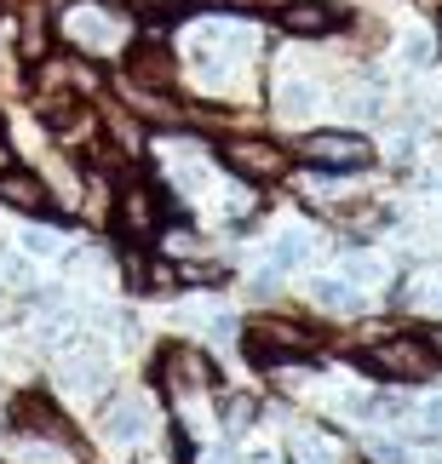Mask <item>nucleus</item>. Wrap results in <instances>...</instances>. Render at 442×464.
Returning <instances> with one entry per match:
<instances>
[{
  "label": "nucleus",
  "instance_id": "1",
  "mask_svg": "<svg viewBox=\"0 0 442 464\" xmlns=\"http://www.w3.org/2000/svg\"><path fill=\"white\" fill-rule=\"evenodd\" d=\"M333 344V333L316 315H288V310H259L241 321V350L259 367H288V362H316Z\"/></svg>",
  "mask_w": 442,
  "mask_h": 464
},
{
  "label": "nucleus",
  "instance_id": "2",
  "mask_svg": "<svg viewBox=\"0 0 442 464\" xmlns=\"http://www.w3.org/2000/svg\"><path fill=\"white\" fill-rule=\"evenodd\" d=\"M58 41L81 58H121L127 41L138 34V17L127 6H103V0H69V6L52 17Z\"/></svg>",
  "mask_w": 442,
  "mask_h": 464
},
{
  "label": "nucleus",
  "instance_id": "3",
  "mask_svg": "<svg viewBox=\"0 0 442 464\" xmlns=\"http://www.w3.org/2000/svg\"><path fill=\"white\" fill-rule=\"evenodd\" d=\"M357 362L385 384H431L442 372L437 355L426 350V338H419V327H385L379 338H368L357 350Z\"/></svg>",
  "mask_w": 442,
  "mask_h": 464
},
{
  "label": "nucleus",
  "instance_id": "4",
  "mask_svg": "<svg viewBox=\"0 0 442 464\" xmlns=\"http://www.w3.org/2000/svg\"><path fill=\"white\" fill-rule=\"evenodd\" d=\"M213 155L236 184H253V189H270L281 178H293V150L270 132H224Z\"/></svg>",
  "mask_w": 442,
  "mask_h": 464
},
{
  "label": "nucleus",
  "instance_id": "5",
  "mask_svg": "<svg viewBox=\"0 0 442 464\" xmlns=\"http://www.w3.org/2000/svg\"><path fill=\"white\" fill-rule=\"evenodd\" d=\"M150 384L162 390L167 401L213 396V390H224L219 362H213L201 344H184V338H167V344H155V355H150Z\"/></svg>",
  "mask_w": 442,
  "mask_h": 464
},
{
  "label": "nucleus",
  "instance_id": "6",
  "mask_svg": "<svg viewBox=\"0 0 442 464\" xmlns=\"http://www.w3.org/2000/svg\"><path fill=\"white\" fill-rule=\"evenodd\" d=\"M288 150H293V160L322 167V172H368L379 160V144L362 127H310V132H299Z\"/></svg>",
  "mask_w": 442,
  "mask_h": 464
},
{
  "label": "nucleus",
  "instance_id": "7",
  "mask_svg": "<svg viewBox=\"0 0 442 464\" xmlns=\"http://www.w3.org/2000/svg\"><path fill=\"white\" fill-rule=\"evenodd\" d=\"M110 224L121 229V241L155 246V236H162V184H150L138 172H121L115 201H110Z\"/></svg>",
  "mask_w": 442,
  "mask_h": 464
},
{
  "label": "nucleus",
  "instance_id": "8",
  "mask_svg": "<svg viewBox=\"0 0 442 464\" xmlns=\"http://www.w3.org/2000/svg\"><path fill=\"white\" fill-rule=\"evenodd\" d=\"M6 430L17 441H58V448H75V424H69V413L52 396H41V390H17V396L6 401Z\"/></svg>",
  "mask_w": 442,
  "mask_h": 464
},
{
  "label": "nucleus",
  "instance_id": "9",
  "mask_svg": "<svg viewBox=\"0 0 442 464\" xmlns=\"http://www.w3.org/2000/svg\"><path fill=\"white\" fill-rule=\"evenodd\" d=\"M281 34H293V41H328V34H339L350 24V6L345 0H281L270 12Z\"/></svg>",
  "mask_w": 442,
  "mask_h": 464
},
{
  "label": "nucleus",
  "instance_id": "10",
  "mask_svg": "<svg viewBox=\"0 0 442 464\" xmlns=\"http://www.w3.org/2000/svg\"><path fill=\"white\" fill-rule=\"evenodd\" d=\"M98 430H103L110 448H138V441H150V430H155V407L144 396L110 390V396L98 401Z\"/></svg>",
  "mask_w": 442,
  "mask_h": 464
},
{
  "label": "nucleus",
  "instance_id": "11",
  "mask_svg": "<svg viewBox=\"0 0 442 464\" xmlns=\"http://www.w3.org/2000/svg\"><path fill=\"white\" fill-rule=\"evenodd\" d=\"M0 207L24 212V218H46V212L58 207V195H52V184H46L41 172L12 167V172H0Z\"/></svg>",
  "mask_w": 442,
  "mask_h": 464
},
{
  "label": "nucleus",
  "instance_id": "12",
  "mask_svg": "<svg viewBox=\"0 0 442 464\" xmlns=\"http://www.w3.org/2000/svg\"><path fill=\"white\" fill-rule=\"evenodd\" d=\"M316 258H322V241H316L310 229H288V236H276L270 253H264V264H270L276 276H305V270H316Z\"/></svg>",
  "mask_w": 442,
  "mask_h": 464
},
{
  "label": "nucleus",
  "instance_id": "13",
  "mask_svg": "<svg viewBox=\"0 0 442 464\" xmlns=\"http://www.w3.org/2000/svg\"><path fill=\"white\" fill-rule=\"evenodd\" d=\"M316 103H322V86H316L310 75H281L276 81V115L281 121H310Z\"/></svg>",
  "mask_w": 442,
  "mask_h": 464
},
{
  "label": "nucleus",
  "instance_id": "14",
  "mask_svg": "<svg viewBox=\"0 0 442 464\" xmlns=\"http://www.w3.org/2000/svg\"><path fill=\"white\" fill-rule=\"evenodd\" d=\"M219 401H224V441H241L247 424H259V401L241 396V390H230V396H219Z\"/></svg>",
  "mask_w": 442,
  "mask_h": 464
},
{
  "label": "nucleus",
  "instance_id": "15",
  "mask_svg": "<svg viewBox=\"0 0 442 464\" xmlns=\"http://www.w3.org/2000/svg\"><path fill=\"white\" fill-rule=\"evenodd\" d=\"M17 241H24V253L34 258V264H41V258H69L64 253V229H24V236H17Z\"/></svg>",
  "mask_w": 442,
  "mask_h": 464
},
{
  "label": "nucleus",
  "instance_id": "16",
  "mask_svg": "<svg viewBox=\"0 0 442 464\" xmlns=\"http://www.w3.org/2000/svg\"><path fill=\"white\" fill-rule=\"evenodd\" d=\"M419 424H426V430H419L426 441H442V390H431V396L419 401Z\"/></svg>",
  "mask_w": 442,
  "mask_h": 464
},
{
  "label": "nucleus",
  "instance_id": "17",
  "mask_svg": "<svg viewBox=\"0 0 442 464\" xmlns=\"http://www.w3.org/2000/svg\"><path fill=\"white\" fill-rule=\"evenodd\" d=\"M442 58V41H437V34L426 29V34H414V41H408V63L414 69H426V63H437Z\"/></svg>",
  "mask_w": 442,
  "mask_h": 464
},
{
  "label": "nucleus",
  "instance_id": "18",
  "mask_svg": "<svg viewBox=\"0 0 442 464\" xmlns=\"http://www.w3.org/2000/svg\"><path fill=\"white\" fill-rule=\"evenodd\" d=\"M368 464H408V441H374V448H368Z\"/></svg>",
  "mask_w": 442,
  "mask_h": 464
},
{
  "label": "nucleus",
  "instance_id": "19",
  "mask_svg": "<svg viewBox=\"0 0 442 464\" xmlns=\"http://www.w3.org/2000/svg\"><path fill=\"white\" fill-rule=\"evenodd\" d=\"M419 338H426V350L437 355V367H442V321H426V327H419Z\"/></svg>",
  "mask_w": 442,
  "mask_h": 464
},
{
  "label": "nucleus",
  "instance_id": "20",
  "mask_svg": "<svg viewBox=\"0 0 442 464\" xmlns=\"http://www.w3.org/2000/svg\"><path fill=\"white\" fill-rule=\"evenodd\" d=\"M431 464H442V459H431Z\"/></svg>",
  "mask_w": 442,
  "mask_h": 464
}]
</instances>
